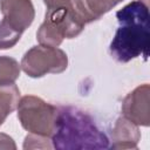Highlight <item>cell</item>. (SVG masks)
Segmentation results:
<instances>
[{
	"label": "cell",
	"mask_w": 150,
	"mask_h": 150,
	"mask_svg": "<svg viewBox=\"0 0 150 150\" xmlns=\"http://www.w3.org/2000/svg\"><path fill=\"white\" fill-rule=\"evenodd\" d=\"M120 23L110 43V55L117 62H129L138 56L148 59L150 46L149 7L143 0H135L116 13Z\"/></svg>",
	"instance_id": "cell-1"
},
{
	"label": "cell",
	"mask_w": 150,
	"mask_h": 150,
	"mask_svg": "<svg viewBox=\"0 0 150 150\" xmlns=\"http://www.w3.org/2000/svg\"><path fill=\"white\" fill-rule=\"evenodd\" d=\"M52 144L60 150L107 149L109 139L87 112L74 107H60Z\"/></svg>",
	"instance_id": "cell-2"
},
{
	"label": "cell",
	"mask_w": 150,
	"mask_h": 150,
	"mask_svg": "<svg viewBox=\"0 0 150 150\" xmlns=\"http://www.w3.org/2000/svg\"><path fill=\"white\" fill-rule=\"evenodd\" d=\"M18 118L30 134L52 137L57 118V108L33 95L23 96L18 103Z\"/></svg>",
	"instance_id": "cell-3"
},
{
	"label": "cell",
	"mask_w": 150,
	"mask_h": 150,
	"mask_svg": "<svg viewBox=\"0 0 150 150\" xmlns=\"http://www.w3.org/2000/svg\"><path fill=\"white\" fill-rule=\"evenodd\" d=\"M22 70L30 77H41L48 73L59 74L67 69V54L50 46H35L25 53L21 63Z\"/></svg>",
	"instance_id": "cell-4"
},
{
	"label": "cell",
	"mask_w": 150,
	"mask_h": 150,
	"mask_svg": "<svg viewBox=\"0 0 150 150\" xmlns=\"http://www.w3.org/2000/svg\"><path fill=\"white\" fill-rule=\"evenodd\" d=\"M0 11L4 15L0 26L20 35L32 25L35 16L30 0H0Z\"/></svg>",
	"instance_id": "cell-5"
},
{
	"label": "cell",
	"mask_w": 150,
	"mask_h": 150,
	"mask_svg": "<svg viewBox=\"0 0 150 150\" xmlns=\"http://www.w3.org/2000/svg\"><path fill=\"white\" fill-rule=\"evenodd\" d=\"M149 94L150 87L148 83L138 86L129 93L122 103V112L125 118L136 125L148 127L150 124V109H149Z\"/></svg>",
	"instance_id": "cell-6"
},
{
	"label": "cell",
	"mask_w": 150,
	"mask_h": 150,
	"mask_svg": "<svg viewBox=\"0 0 150 150\" xmlns=\"http://www.w3.org/2000/svg\"><path fill=\"white\" fill-rule=\"evenodd\" d=\"M141 139V132L138 125L129 121L128 118L120 117L111 132V146L112 149H137V144Z\"/></svg>",
	"instance_id": "cell-7"
},
{
	"label": "cell",
	"mask_w": 150,
	"mask_h": 150,
	"mask_svg": "<svg viewBox=\"0 0 150 150\" xmlns=\"http://www.w3.org/2000/svg\"><path fill=\"white\" fill-rule=\"evenodd\" d=\"M47 9H64L74 13L87 23L96 20L88 11L84 0H43Z\"/></svg>",
	"instance_id": "cell-8"
},
{
	"label": "cell",
	"mask_w": 150,
	"mask_h": 150,
	"mask_svg": "<svg viewBox=\"0 0 150 150\" xmlns=\"http://www.w3.org/2000/svg\"><path fill=\"white\" fill-rule=\"evenodd\" d=\"M19 97L20 90L14 83L0 86V125L5 122L7 116L16 109Z\"/></svg>",
	"instance_id": "cell-9"
},
{
	"label": "cell",
	"mask_w": 150,
	"mask_h": 150,
	"mask_svg": "<svg viewBox=\"0 0 150 150\" xmlns=\"http://www.w3.org/2000/svg\"><path fill=\"white\" fill-rule=\"evenodd\" d=\"M21 66L9 56H0V86L13 84L20 76Z\"/></svg>",
	"instance_id": "cell-10"
},
{
	"label": "cell",
	"mask_w": 150,
	"mask_h": 150,
	"mask_svg": "<svg viewBox=\"0 0 150 150\" xmlns=\"http://www.w3.org/2000/svg\"><path fill=\"white\" fill-rule=\"evenodd\" d=\"M84 1L91 15L95 19H98L123 0H84Z\"/></svg>",
	"instance_id": "cell-11"
},
{
	"label": "cell",
	"mask_w": 150,
	"mask_h": 150,
	"mask_svg": "<svg viewBox=\"0 0 150 150\" xmlns=\"http://www.w3.org/2000/svg\"><path fill=\"white\" fill-rule=\"evenodd\" d=\"M48 138L49 137L46 136L29 134L25 137L23 149H50L53 148V144H50L52 141H49Z\"/></svg>",
	"instance_id": "cell-12"
},
{
	"label": "cell",
	"mask_w": 150,
	"mask_h": 150,
	"mask_svg": "<svg viewBox=\"0 0 150 150\" xmlns=\"http://www.w3.org/2000/svg\"><path fill=\"white\" fill-rule=\"evenodd\" d=\"M0 149H16V145L12 137L0 132Z\"/></svg>",
	"instance_id": "cell-13"
}]
</instances>
